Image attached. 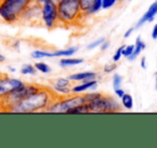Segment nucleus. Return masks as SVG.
Here are the masks:
<instances>
[{
	"mask_svg": "<svg viewBox=\"0 0 157 148\" xmlns=\"http://www.w3.org/2000/svg\"><path fill=\"white\" fill-rule=\"evenodd\" d=\"M55 97L56 96L51 90V88L42 86L39 91L21 100L18 103L10 107L8 112L16 114L45 113L46 109L55 99Z\"/></svg>",
	"mask_w": 157,
	"mask_h": 148,
	"instance_id": "f257e3e1",
	"label": "nucleus"
},
{
	"mask_svg": "<svg viewBox=\"0 0 157 148\" xmlns=\"http://www.w3.org/2000/svg\"><path fill=\"white\" fill-rule=\"evenodd\" d=\"M56 5L58 10L59 27H71L84 20L78 0H58Z\"/></svg>",
	"mask_w": 157,
	"mask_h": 148,
	"instance_id": "f03ea898",
	"label": "nucleus"
},
{
	"mask_svg": "<svg viewBox=\"0 0 157 148\" xmlns=\"http://www.w3.org/2000/svg\"><path fill=\"white\" fill-rule=\"evenodd\" d=\"M33 0H0V18L6 24L20 22L23 11Z\"/></svg>",
	"mask_w": 157,
	"mask_h": 148,
	"instance_id": "7ed1b4c3",
	"label": "nucleus"
},
{
	"mask_svg": "<svg viewBox=\"0 0 157 148\" xmlns=\"http://www.w3.org/2000/svg\"><path fill=\"white\" fill-rule=\"evenodd\" d=\"M41 87H42V85H39V84L24 83L23 85L10 90V91L1 99V101H0V107H1L3 111L8 112V109L11 106H13L14 104L18 103L21 100L25 99L26 97H29V96H31V94H36L37 91H39V90L41 89Z\"/></svg>",
	"mask_w": 157,
	"mask_h": 148,
	"instance_id": "20e7f679",
	"label": "nucleus"
},
{
	"mask_svg": "<svg viewBox=\"0 0 157 148\" xmlns=\"http://www.w3.org/2000/svg\"><path fill=\"white\" fill-rule=\"evenodd\" d=\"M86 103L83 94H71L65 97H55L54 100L51 102L45 113L55 114H67L73 107Z\"/></svg>",
	"mask_w": 157,
	"mask_h": 148,
	"instance_id": "39448f33",
	"label": "nucleus"
},
{
	"mask_svg": "<svg viewBox=\"0 0 157 148\" xmlns=\"http://www.w3.org/2000/svg\"><path fill=\"white\" fill-rule=\"evenodd\" d=\"M90 107V113L98 114H111L122 112L123 106L115 98L111 96H107L100 92L98 97L90 100V102H86Z\"/></svg>",
	"mask_w": 157,
	"mask_h": 148,
	"instance_id": "423d86ee",
	"label": "nucleus"
},
{
	"mask_svg": "<svg viewBox=\"0 0 157 148\" xmlns=\"http://www.w3.org/2000/svg\"><path fill=\"white\" fill-rule=\"evenodd\" d=\"M41 23L48 30L59 27L58 10L55 1L45 0L41 5Z\"/></svg>",
	"mask_w": 157,
	"mask_h": 148,
	"instance_id": "0eeeda50",
	"label": "nucleus"
},
{
	"mask_svg": "<svg viewBox=\"0 0 157 148\" xmlns=\"http://www.w3.org/2000/svg\"><path fill=\"white\" fill-rule=\"evenodd\" d=\"M26 25H38L41 23V5L33 2L23 11L20 17V22Z\"/></svg>",
	"mask_w": 157,
	"mask_h": 148,
	"instance_id": "6e6552de",
	"label": "nucleus"
},
{
	"mask_svg": "<svg viewBox=\"0 0 157 148\" xmlns=\"http://www.w3.org/2000/svg\"><path fill=\"white\" fill-rule=\"evenodd\" d=\"M51 90L57 97H65L72 94V82L68 77H58L51 85Z\"/></svg>",
	"mask_w": 157,
	"mask_h": 148,
	"instance_id": "1a4fd4ad",
	"label": "nucleus"
},
{
	"mask_svg": "<svg viewBox=\"0 0 157 148\" xmlns=\"http://www.w3.org/2000/svg\"><path fill=\"white\" fill-rule=\"evenodd\" d=\"M24 82L20 79L16 77H11L8 76L6 74H2L0 76V101L10 90L14 89V88L18 87V86L23 85Z\"/></svg>",
	"mask_w": 157,
	"mask_h": 148,
	"instance_id": "9d476101",
	"label": "nucleus"
},
{
	"mask_svg": "<svg viewBox=\"0 0 157 148\" xmlns=\"http://www.w3.org/2000/svg\"><path fill=\"white\" fill-rule=\"evenodd\" d=\"M84 18L97 14L102 9V0H78Z\"/></svg>",
	"mask_w": 157,
	"mask_h": 148,
	"instance_id": "9b49d317",
	"label": "nucleus"
},
{
	"mask_svg": "<svg viewBox=\"0 0 157 148\" xmlns=\"http://www.w3.org/2000/svg\"><path fill=\"white\" fill-rule=\"evenodd\" d=\"M156 15H157V0L150 6L147 11H146L145 13L143 14V16L137 22V24H136V26H135L136 29L141 28L145 23H152Z\"/></svg>",
	"mask_w": 157,
	"mask_h": 148,
	"instance_id": "f8f14e48",
	"label": "nucleus"
},
{
	"mask_svg": "<svg viewBox=\"0 0 157 148\" xmlns=\"http://www.w3.org/2000/svg\"><path fill=\"white\" fill-rule=\"evenodd\" d=\"M98 73L94 71H85V72H78V73L70 74L68 79L73 83H80V82H88L92 80H97Z\"/></svg>",
	"mask_w": 157,
	"mask_h": 148,
	"instance_id": "ddd939ff",
	"label": "nucleus"
},
{
	"mask_svg": "<svg viewBox=\"0 0 157 148\" xmlns=\"http://www.w3.org/2000/svg\"><path fill=\"white\" fill-rule=\"evenodd\" d=\"M97 87H98V80L80 82L76 85H72V94H84L88 90H96Z\"/></svg>",
	"mask_w": 157,
	"mask_h": 148,
	"instance_id": "4468645a",
	"label": "nucleus"
},
{
	"mask_svg": "<svg viewBox=\"0 0 157 148\" xmlns=\"http://www.w3.org/2000/svg\"><path fill=\"white\" fill-rule=\"evenodd\" d=\"M83 62H84L83 58H74V57H72V56H69V57H61L58 65L60 68H68V67L78 65Z\"/></svg>",
	"mask_w": 157,
	"mask_h": 148,
	"instance_id": "2eb2a0df",
	"label": "nucleus"
},
{
	"mask_svg": "<svg viewBox=\"0 0 157 148\" xmlns=\"http://www.w3.org/2000/svg\"><path fill=\"white\" fill-rule=\"evenodd\" d=\"M78 50V46H70V47L63 48V50H54V52H52V54H51V57H52V58H56V57H59V58H61V57H69V56L74 55Z\"/></svg>",
	"mask_w": 157,
	"mask_h": 148,
	"instance_id": "dca6fc26",
	"label": "nucleus"
},
{
	"mask_svg": "<svg viewBox=\"0 0 157 148\" xmlns=\"http://www.w3.org/2000/svg\"><path fill=\"white\" fill-rule=\"evenodd\" d=\"M145 47H146L145 42H144L140 37H137L136 42H135V50H133V54L131 55V56H129L127 59H128L129 61L136 60V58H137V57L139 56V55L141 54L144 50H145Z\"/></svg>",
	"mask_w": 157,
	"mask_h": 148,
	"instance_id": "f3484780",
	"label": "nucleus"
},
{
	"mask_svg": "<svg viewBox=\"0 0 157 148\" xmlns=\"http://www.w3.org/2000/svg\"><path fill=\"white\" fill-rule=\"evenodd\" d=\"M121 104L124 109H126L127 111H131L133 109V98L131 94L125 92L124 96L121 98Z\"/></svg>",
	"mask_w": 157,
	"mask_h": 148,
	"instance_id": "a211bd4d",
	"label": "nucleus"
},
{
	"mask_svg": "<svg viewBox=\"0 0 157 148\" xmlns=\"http://www.w3.org/2000/svg\"><path fill=\"white\" fill-rule=\"evenodd\" d=\"M52 52H48V50H35L31 52L30 56L33 59L35 60H41L44 58H52L51 57Z\"/></svg>",
	"mask_w": 157,
	"mask_h": 148,
	"instance_id": "6ab92c4d",
	"label": "nucleus"
},
{
	"mask_svg": "<svg viewBox=\"0 0 157 148\" xmlns=\"http://www.w3.org/2000/svg\"><path fill=\"white\" fill-rule=\"evenodd\" d=\"M21 74L22 75H36L37 74V69L35 68V65H30V63H26L23 65L21 68Z\"/></svg>",
	"mask_w": 157,
	"mask_h": 148,
	"instance_id": "aec40b11",
	"label": "nucleus"
},
{
	"mask_svg": "<svg viewBox=\"0 0 157 148\" xmlns=\"http://www.w3.org/2000/svg\"><path fill=\"white\" fill-rule=\"evenodd\" d=\"M88 113H90V111L87 103H83V104L78 105V106L71 109L67 114H88Z\"/></svg>",
	"mask_w": 157,
	"mask_h": 148,
	"instance_id": "412c9836",
	"label": "nucleus"
},
{
	"mask_svg": "<svg viewBox=\"0 0 157 148\" xmlns=\"http://www.w3.org/2000/svg\"><path fill=\"white\" fill-rule=\"evenodd\" d=\"M35 68L37 69L38 72H40V73H42V74H50L51 71H52L50 65L46 62H43V61H38V62H36Z\"/></svg>",
	"mask_w": 157,
	"mask_h": 148,
	"instance_id": "4be33fe9",
	"label": "nucleus"
},
{
	"mask_svg": "<svg viewBox=\"0 0 157 148\" xmlns=\"http://www.w3.org/2000/svg\"><path fill=\"white\" fill-rule=\"evenodd\" d=\"M123 84V77L121 74L115 73L113 75V79H112V86H113V89H117V88L122 87Z\"/></svg>",
	"mask_w": 157,
	"mask_h": 148,
	"instance_id": "5701e85b",
	"label": "nucleus"
},
{
	"mask_svg": "<svg viewBox=\"0 0 157 148\" xmlns=\"http://www.w3.org/2000/svg\"><path fill=\"white\" fill-rule=\"evenodd\" d=\"M105 40V37H101V38H99V39H96L95 41H93L92 43H90L88 45H86V50H95V48L99 47V46L101 45V43H102Z\"/></svg>",
	"mask_w": 157,
	"mask_h": 148,
	"instance_id": "b1692460",
	"label": "nucleus"
},
{
	"mask_svg": "<svg viewBox=\"0 0 157 148\" xmlns=\"http://www.w3.org/2000/svg\"><path fill=\"white\" fill-rule=\"evenodd\" d=\"M133 50H135V44H130V45H126L124 46V48H123V57H125V58H128L129 56H131V55L133 54Z\"/></svg>",
	"mask_w": 157,
	"mask_h": 148,
	"instance_id": "393cba45",
	"label": "nucleus"
},
{
	"mask_svg": "<svg viewBox=\"0 0 157 148\" xmlns=\"http://www.w3.org/2000/svg\"><path fill=\"white\" fill-rule=\"evenodd\" d=\"M116 68H117V65H116V62L113 61V62H111V63H107V65L103 67L102 71H103V73H105V74H110L113 71H115Z\"/></svg>",
	"mask_w": 157,
	"mask_h": 148,
	"instance_id": "a878e982",
	"label": "nucleus"
},
{
	"mask_svg": "<svg viewBox=\"0 0 157 148\" xmlns=\"http://www.w3.org/2000/svg\"><path fill=\"white\" fill-rule=\"evenodd\" d=\"M123 48H124V45H121L120 47L117 48V50H115V53L113 54V57H112V60L114 61V62H117V61L121 60V58L123 57Z\"/></svg>",
	"mask_w": 157,
	"mask_h": 148,
	"instance_id": "bb28decb",
	"label": "nucleus"
},
{
	"mask_svg": "<svg viewBox=\"0 0 157 148\" xmlns=\"http://www.w3.org/2000/svg\"><path fill=\"white\" fill-rule=\"evenodd\" d=\"M116 0H102V9H111L115 5Z\"/></svg>",
	"mask_w": 157,
	"mask_h": 148,
	"instance_id": "cd10ccee",
	"label": "nucleus"
},
{
	"mask_svg": "<svg viewBox=\"0 0 157 148\" xmlns=\"http://www.w3.org/2000/svg\"><path fill=\"white\" fill-rule=\"evenodd\" d=\"M109 46H110V41H108V40H105V41L101 43V45L99 46V47H100L101 52H105V50L109 48Z\"/></svg>",
	"mask_w": 157,
	"mask_h": 148,
	"instance_id": "c85d7f7f",
	"label": "nucleus"
},
{
	"mask_svg": "<svg viewBox=\"0 0 157 148\" xmlns=\"http://www.w3.org/2000/svg\"><path fill=\"white\" fill-rule=\"evenodd\" d=\"M12 48H13L15 52H20L21 50V41H18V40H16V41H14L13 43H12Z\"/></svg>",
	"mask_w": 157,
	"mask_h": 148,
	"instance_id": "c756f323",
	"label": "nucleus"
},
{
	"mask_svg": "<svg viewBox=\"0 0 157 148\" xmlns=\"http://www.w3.org/2000/svg\"><path fill=\"white\" fill-rule=\"evenodd\" d=\"M114 92H115V96L117 97L118 99H121L123 96H124V94H125V90L123 89L122 87H121V88H117V89H114Z\"/></svg>",
	"mask_w": 157,
	"mask_h": 148,
	"instance_id": "7c9ffc66",
	"label": "nucleus"
},
{
	"mask_svg": "<svg viewBox=\"0 0 157 148\" xmlns=\"http://www.w3.org/2000/svg\"><path fill=\"white\" fill-rule=\"evenodd\" d=\"M135 29H136V27H130V28H128L126 31H125V33H124V38H129L131 35H132V32L135 31Z\"/></svg>",
	"mask_w": 157,
	"mask_h": 148,
	"instance_id": "2f4dec72",
	"label": "nucleus"
},
{
	"mask_svg": "<svg viewBox=\"0 0 157 148\" xmlns=\"http://www.w3.org/2000/svg\"><path fill=\"white\" fill-rule=\"evenodd\" d=\"M151 35H152V39L153 40H157V23L154 25V27H153Z\"/></svg>",
	"mask_w": 157,
	"mask_h": 148,
	"instance_id": "473e14b6",
	"label": "nucleus"
},
{
	"mask_svg": "<svg viewBox=\"0 0 157 148\" xmlns=\"http://www.w3.org/2000/svg\"><path fill=\"white\" fill-rule=\"evenodd\" d=\"M140 67L141 69H146L147 68V63H146V57H141V61H140Z\"/></svg>",
	"mask_w": 157,
	"mask_h": 148,
	"instance_id": "72a5a7b5",
	"label": "nucleus"
},
{
	"mask_svg": "<svg viewBox=\"0 0 157 148\" xmlns=\"http://www.w3.org/2000/svg\"><path fill=\"white\" fill-rule=\"evenodd\" d=\"M8 70H9L10 72H12V73L16 72V68L13 67V65H8Z\"/></svg>",
	"mask_w": 157,
	"mask_h": 148,
	"instance_id": "f704fd0d",
	"label": "nucleus"
},
{
	"mask_svg": "<svg viewBox=\"0 0 157 148\" xmlns=\"http://www.w3.org/2000/svg\"><path fill=\"white\" fill-rule=\"evenodd\" d=\"M5 61H6V56L0 53V62H5Z\"/></svg>",
	"mask_w": 157,
	"mask_h": 148,
	"instance_id": "c9c22d12",
	"label": "nucleus"
},
{
	"mask_svg": "<svg viewBox=\"0 0 157 148\" xmlns=\"http://www.w3.org/2000/svg\"><path fill=\"white\" fill-rule=\"evenodd\" d=\"M155 89L157 90V71L155 72Z\"/></svg>",
	"mask_w": 157,
	"mask_h": 148,
	"instance_id": "e433bc0d",
	"label": "nucleus"
},
{
	"mask_svg": "<svg viewBox=\"0 0 157 148\" xmlns=\"http://www.w3.org/2000/svg\"><path fill=\"white\" fill-rule=\"evenodd\" d=\"M33 1H35V2H37V3H39V5H42L45 0H33Z\"/></svg>",
	"mask_w": 157,
	"mask_h": 148,
	"instance_id": "4c0bfd02",
	"label": "nucleus"
},
{
	"mask_svg": "<svg viewBox=\"0 0 157 148\" xmlns=\"http://www.w3.org/2000/svg\"><path fill=\"white\" fill-rule=\"evenodd\" d=\"M117 1H124V0H116V2H117Z\"/></svg>",
	"mask_w": 157,
	"mask_h": 148,
	"instance_id": "58836bf2",
	"label": "nucleus"
},
{
	"mask_svg": "<svg viewBox=\"0 0 157 148\" xmlns=\"http://www.w3.org/2000/svg\"><path fill=\"white\" fill-rule=\"evenodd\" d=\"M53 1H55V2H57V0H53Z\"/></svg>",
	"mask_w": 157,
	"mask_h": 148,
	"instance_id": "ea45409f",
	"label": "nucleus"
},
{
	"mask_svg": "<svg viewBox=\"0 0 157 148\" xmlns=\"http://www.w3.org/2000/svg\"><path fill=\"white\" fill-rule=\"evenodd\" d=\"M1 75H2V73H0V76H1Z\"/></svg>",
	"mask_w": 157,
	"mask_h": 148,
	"instance_id": "a19ab883",
	"label": "nucleus"
},
{
	"mask_svg": "<svg viewBox=\"0 0 157 148\" xmlns=\"http://www.w3.org/2000/svg\"><path fill=\"white\" fill-rule=\"evenodd\" d=\"M57 1H58V0H57Z\"/></svg>",
	"mask_w": 157,
	"mask_h": 148,
	"instance_id": "79ce46f5",
	"label": "nucleus"
}]
</instances>
